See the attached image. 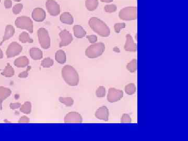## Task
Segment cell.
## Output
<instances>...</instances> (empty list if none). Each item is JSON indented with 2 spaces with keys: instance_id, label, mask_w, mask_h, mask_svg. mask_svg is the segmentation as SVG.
<instances>
[{
  "instance_id": "obj_1",
  "label": "cell",
  "mask_w": 188,
  "mask_h": 141,
  "mask_svg": "<svg viewBox=\"0 0 188 141\" xmlns=\"http://www.w3.org/2000/svg\"><path fill=\"white\" fill-rule=\"evenodd\" d=\"M62 76L67 84L71 86H76L79 84V75L76 70L72 66L66 65L61 71Z\"/></svg>"
},
{
  "instance_id": "obj_2",
  "label": "cell",
  "mask_w": 188,
  "mask_h": 141,
  "mask_svg": "<svg viewBox=\"0 0 188 141\" xmlns=\"http://www.w3.org/2000/svg\"><path fill=\"white\" fill-rule=\"evenodd\" d=\"M89 26L94 32L103 37H107L110 34V30L105 22L96 17L89 19Z\"/></svg>"
},
{
  "instance_id": "obj_3",
  "label": "cell",
  "mask_w": 188,
  "mask_h": 141,
  "mask_svg": "<svg viewBox=\"0 0 188 141\" xmlns=\"http://www.w3.org/2000/svg\"><path fill=\"white\" fill-rule=\"evenodd\" d=\"M105 50V45L103 42L95 43L89 46L85 51V55L91 58L101 56Z\"/></svg>"
},
{
  "instance_id": "obj_4",
  "label": "cell",
  "mask_w": 188,
  "mask_h": 141,
  "mask_svg": "<svg viewBox=\"0 0 188 141\" xmlns=\"http://www.w3.org/2000/svg\"><path fill=\"white\" fill-rule=\"evenodd\" d=\"M15 25L17 28L25 29L30 33H32L34 25L32 20L28 16H22L16 18Z\"/></svg>"
},
{
  "instance_id": "obj_5",
  "label": "cell",
  "mask_w": 188,
  "mask_h": 141,
  "mask_svg": "<svg viewBox=\"0 0 188 141\" xmlns=\"http://www.w3.org/2000/svg\"><path fill=\"white\" fill-rule=\"evenodd\" d=\"M119 17L121 20L125 21L135 20L137 17V9L134 6H128L120 10Z\"/></svg>"
},
{
  "instance_id": "obj_6",
  "label": "cell",
  "mask_w": 188,
  "mask_h": 141,
  "mask_svg": "<svg viewBox=\"0 0 188 141\" xmlns=\"http://www.w3.org/2000/svg\"><path fill=\"white\" fill-rule=\"evenodd\" d=\"M37 35L41 46L44 49L49 48L51 46V39L48 30L45 28H40L37 31Z\"/></svg>"
},
{
  "instance_id": "obj_7",
  "label": "cell",
  "mask_w": 188,
  "mask_h": 141,
  "mask_svg": "<svg viewBox=\"0 0 188 141\" xmlns=\"http://www.w3.org/2000/svg\"><path fill=\"white\" fill-rule=\"evenodd\" d=\"M22 50V47L16 41L12 42L6 50V54L8 58H13L19 55Z\"/></svg>"
},
{
  "instance_id": "obj_8",
  "label": "cell",
  "mask_w": 188,
  "mask_h": 141,
  "mask_svg": "<svg viewBox=\"0 0 188 141\" xmlns=\"http://www.w3.org/2000/svg\"><path fill=\"white\" fill-rule=\"evenodd\" d=\"M124 97L123 91L120 89L110 88L108 90L107 100L110 103H115L120 100Z\"/></svg>"
},
{
  "instance_id": "obj_9",
  "label": "cell",
  "mask_w": 188,
  "mask_h": 141,
  "mask_svg": "<svg viewBox=\"0 0 188 141\" xmlns=\"http://www.w3.org/2000/svg\"><path fill=\"white\" fill-rule=\"evenodd\" d=\"M46 8L52 16H58L60 13V5L55 0H47L46 2Z\"/></svg>"
},
{
  "instance_id": "obj_10",
  "label": "cell",
  "mask_w": 188,
  "mask_h": 141,
  "mask_svg": "<svg viewBox=\"0 0 188 141\" xmlns=\"http://www.w3.org/2000/svg\"><path fill=\"white\" fill-rule=\"evenodd\" d=\"M59 36L61 38V41L59 44L60 47L68 46L72 42L73 40L72 34L66 29L62 30L59 34Z\"/></svg>"
},
{
  "instance_id": "obj_11",
  "label": "cell",
  "mask_w": 188,
  "mask_h": 141,
  "mask_svg": "<svg viewBox=\"0 0 188 141\" xmlns=\"http://www.w3.org/2000/svg\"><path fill=\"white\" fill-rule=\"evenodd\" d=\"M83 121L81 115L76 112H70L64 117V122L67 123H79Z\"/></svg>"
},
{
  "instance_id": "obj_12",
  "label": "cell",
  "mask_w": 188,
  "mask_h": 141,
  "mask_svg": "<svg viewBox=\"0 0 188 141\" xmlns=\"http://www.w3.org/2000/svg\"><path fill=\"white\" fill-rule=\"evenodd\" d=\"M32 18L36 22H43L46 17V13L43 8H37L32 10L31 14Z\"/></svg>"
},
{
  "instance_id": "obj_13",
  "label": "cell",
  "mask_w": 188,
  "mask_h": 141,
  "mask_svg": "<svg viewBox=\"0 0 188 141\" xmlns=\"http://www.w3.org/2000/svg\"><path fill=\"white\" fill-rule=\"evenodd\" d=\"M95 117L96 118L105 121H108L109 118V110L107 107L106 106H102L97 109L95 112Z\"/></svg>"
},
{
  "instance_id": "obj_14",
  "label": "cell",
  "mask_w": 188,
  "mask_h": 141,
  "mask_svg": "<svg viewBox=\"0 0 188 141\" xmlns=\"http://www.w3.org/2000/svg\"><path fill=\"white\" fill-rule=\"evenodd\" d=\"M126 42H125L124 49L127 51L134 52L136 50V45L133 40V39L131 34H127L126 36Z\"/></svg>"
},
{
  "instance_id": "obj_15",
  "label": "cell",
  "mask_w": 188,
  "mask_h": 141,
  "mask_svg": "<svg viewBox=\"0 0 188 141\" xmlns=\"http://www.w3.org/2000/svg\"><path fill=\"white\" fill-rule=\"evenodd\" d=\"M15 28L11 25H8L5 27V34L4 36L3 37L2 42L0 43V45L5 42V41L9 39H10L12 37L14 36L15 34Z\"/></svg>"
},
{
  "instance_id": "obj_16",
  "label": "cell",
  "mask_w": 188,
  "mask_h": 141,
  "mask_svg": "<svg viewBox=\"0 0 188 141\" xmlns=\"http://www.w3.org/2000/svg\"><path fill=\"white\" fill-rule=\"evenodd\" d=\"M12 91L10 89L4 87H0V106L1 108L3 101L10 97Z\"/></svg>"
},
{
  "instance_id": "obj_17",
  "label": "cell",
  "mask_w": 188,
  "mask_h": 141,
  "mask_svg": "<svg viewBox=\"0 0 188 141\" xmlns=\"http://www.w3.org/2000/svg\"><path fill=\"white\" fill-rule=\"evenodd\" d=\"M29 54L34 60H39L43 58V51L38 48H31L29 50Z\"/></svg>"
},
{
  "instance_id": "obj_18",
  "label": "cell",
  "mask_w": 188,
  "mask_h": 141,
  "mask_svg": "<svg viewBox=\"0 0 188 141\" xmlns=\"http://www.w3.org/2000/svg\"><path fill=\"white\" fill-rule=\"evenodd\" d=\"M29 63L28 58L26 56H21L14 61V65L17 68H25Z\"/></svg>"
},
{
  "instance_id": "obj_19",
  "label": "cell",
  "mask_w": 188,
  "mask_h": 141,
  "mask_svg": "<svg viewBox=\"0 0 188 141\" xmlns=\"http://www.w3.org/2000/svg\"><path fill=\"white\" fill-rule=\"evenodd\" d=\"M73 32L75 37L77 38H82L86 36V32L79 25H76L73 27Z\"/></svg>"
},
{
  "instance_id": "obj_20",
  "label": "cell",
  "mask_w": 188,
  "mask_h": 141,
  "mask_svg": "<svg viewBox=\"0 0 188 141\" xmlns=\"http://www.w3.org/2000/svg\"><path fill=\"white\" fill-rule=\"evenodd\" d=\"M60 20L64 24L67 25L73 24L74 18L72 15L69 12H64L60 15Z\"/></svg>"
},
{
  "instance_id": "obj_21",
  "label": "cell",
  "mask_w": 188,
  "mask_h": 141,
  "mask_svg": "<svg viewBox=\"0 0 188 141\" xmlns=\"http://www.w3.org/2000/svg\"><path fill=\"white\" fill-rule=\"evenodd\" d=\"M55 58L59 64H63L67 61V55L64 51L62 50L57 51L55 55Z\"/></svg>"
},
{
  "instance_id": "obj_22",
  "label": "cell",
  "mask_w": 188,
  "mask_h": 141,
  "mask_svg": "<svg viewBox=\"0 0 188 141\" xmlns=\"http://www.w3.org/2000/svg\"><path fill=\"white\" fill-rule=\"evenodd\" d=\"M98 0H86L85 6L87 10L93 11L96 10L98 6Z\"/></svg>"
},
{
  "instance_id": "obj_23",
  "label": "cell",
  "mask_w": 188,
  "mask_h": 141,
  "mask_svg": "<svg viewBox=\"0 0 188 141\" xmlns=\"http://www.w3.org/2000/svg\"><path fill=\"white\" fill-rule=\"evenodd\" d=\"M14 69H13V68L8 63L6 65L4 70H3V72L1 73V74L3 76L6 77L13 76L14 75Z\"/></svg>"
},
{
  "instance_id": "obj_24",
  "label": "cell",
  "mask_w": 188,
  "mask_h": 141,
  "mask_svg": "<svg viewBox=\"0 0 188 141\" xmlns=\"http://www.w3.org/2000/svg\"><path fill=\"white\" fill-rule=\"evenodd\" d=\"M19 40L22 43H32L33 40L30 37L28 32H23L19 36Z\"/></svg>"
},
{
  "instance_id": "obj_25",
  "label": "cell",
  "mask_w": 188,
  "mask_h": 141,
  "mask_svg": "<svg viewBox=\"0 0 188 141\" xmlns=\"http://www.w3.org/2000/svg\"><path fill=\"white\" fill-rule=\"evenodd\" d=\"M20 111L25 114H30L31 111V104L29 101H26L20 107Z\"/></svg>"
},
{
  "instance_id": "obj_26",
  "label": "cell",
  "mask_w": 188,
  "mask_h": 141,
  "mask_svg": "<svg viewBox=\"0 0 188 141\" xmlns=\"http://www.w3.org/2000/svg\"><path fill=\"white\" fill-rule=\"evenodd\" d=\"M59 100L60 103L67 107H71L74 104V100L71 97H61L59 98Z\"/></svg>"
},
{
  "instance_id": "obj_27",
  "label": "cell",
  "mask_w": 188,
  "mask_h": 141,
  "mask_svg": "<svg viewBox=\"0 0 188 141\" xmlns=\"http://www.w3.org/2000/svg\"><path fill=\"white\" fill-rule=\"evenodd\" d=\"M54 64V61L50 58H43L41 63V65L44 68H49L53 66Z\"/></svg>"
},
{
  "instance_id": "obj_28",
  "label": "cell",
  "mask_w": 188,
  "mask_h": 141,
  "mask_svg": "<svg viewBox=\"0 0 188 141\" xmlns=\"http://www.w3.org/2000/svg\"><path fill=\"white\" fill-rule=\"evenodd\" d=\"M124 90H125V93H127V95H133L136 93V86L133 83H130L125 86Z\"/></svg>"
},
{
  "instance_id": "obj_29",
  "label": "cell",
  "mask_w": 188,
  "mask_h": 141,
  "mask_svg": "<svg viewBox=\"0 0 188 141\" xmlns=\"http://www.w3.org/2000/svg\"><path fill=\"white\" fill-rule=\"evenodd\" d=\"M127 69L130 72L134 73L136 70V60L134 59L127 65Z\"/></svg>"
},
{
  "instance_id": "obj_30",
  "label": "cell",
  "mask_w": 188,
  "mask_h": 141,
  "mask_svg": "<svg viewBox=\"0 0 188 141\" xmlns=\"http://www.w3.org/2000/svg\"><path fill=\"white\" fill-rule=\"evenodd\" d=\"M106 88L105 87L103 86H99L96 91V95L97 97L101 98L105 96Z\"/></svg>"
},
{
  "instance_id": "obj_31",
  "label": "cell",
  "mask_w": 188,
  "mask_h": 141,
  "mask_svg": "<svg viewBox=\"0 0 188 141\" xmlns=\"http://www.w3.org/2000/svg\"><path fill=\"white\" fill-rule=\"evenodd\" d=\"M104 10H105L106 12L112 13L115 12L117 10V7L115 4H109L106 5L104 7Z\"/></svg>"
},
{
  "instance_id": "obj_32",
  "label": "cell",
  "mask_w": 188,
  "mask_h": 141,
  "mask_svg": "<svg viewBox=\"0 0 188 141\" xmlns=\"http://www.w3.org/2000/svg\"><path fill=\"white\" fill-rule=\"evenodd\" d=\"M126 26V25L125 23L124 22H121V23H116L114 25V29H115V31L116 33L119 34L121 30L125 28Z\"/></svg>"
},
{
  "instance_id": "obj_33",
  "label": "cell",
  "mask_w": 188,
  "mask_h": 141,
  "mask_svg": "<svg viewBox=\"0 0 188 141\" xmlns=\"http://www.w3.org/2000/svg\"><path fill=\"white\" fill-rule=\"evenodd\" d=\"M23 8V5L21 3H18V4L15 5L14 7L13 8V12L14 13V14H18L22 10Z\"/></svg>"
},
{
  "instance_id": "obj_34",
  "label": "cell",
  "mask_w": 188,
  "mask_h": 141,
  "mask_svg": "<svg viewBox=\"0 0 188 141\" xmlns=\"http://www.w3.org/2000/svg\"><path fill=\"white\" fill-rule=\"evenodd\" d=\"M131 122V118L128 114H124L121 119V123H127Z\"/></svg>"
},
{
  "instance_id": "obj_35",
  "label": "cell",
  "mask_w": 188,
  "mask_h": 141,
  "mask_svg": "<svg viewBox=\"0 0 188 141\" xmlns=\"http://www.w3.org/2000/svg\"><path fill=\"white\" fill-rule=\"evenodd\" d=\"M86 37L87 39L89 40V42L91 44H93L97 42V37L96 35H88Z\"/></svg>"
},
{
  "instance_id": "obj_36",
  "label": "cell",
  "mask_w": 188,
  "mask_h": 141,
  "mask_svg": "<svg viewBox=\"0 0 188 141\" xmlns=\"http://www.w3.org/2000/svg\"><path fill=\"white\" fill-rule=\"evenodd\" d=\"M28 70L29 69H28L27 70H25L24 72L19 73V75H18V77H19L20 79H25V78H27V77H28Z\"/></svg>"
},
{
  "instance_id": "obj_37",
  "label": "cell",
  "mask_w": 188,
  "mask_h": 141,
  "mask_svg": "<svg viewBox=\"0 0 188 141\" xmlns=\"http://www.w3.org/2000/svg\"><path fill=\"white\" fill-rule=\"evenodd\" d=\"M30 122V120L27 116H22L18 120V122L20 123H29Z\"/></svg>"
},
{
  "instance_id": "obj_38",
  "label": "cell",
  "mask_w": 188,
  "mask_h": 141,
  "mask_svg": "<svg viewBox=\"0 0 188 141\" xmlns=\"http://www.w3.org/2000/svg\"><path fill=\"white\" fill-rule=\"evenodd\" d=\"M21 106L22 105H21V104H20V103H11L10 105V109H12V110H15V109L20 108Z\"/></svg>"
},
{
  "instance_id": "obj_39",
  "label": "cell",
  "mask_w": 188,
  "mask_h": 141,
  "mask_svg": "<svg viewBox=\"0 0 188 141\" xmlns=\"http://www.w3.org/2000/svg\"><path fill=\"white\" fill-rule=\"evenodd\" d=\"M4 5L6 8H10L12 6V2L11 0H5Z\"/></svg>"
},
{
  "instance_id": "obj_40",
  "label": "cell",
  "mask_w": 188,
  "mask_h": 141,
  "mask_svg": "<svg viewBox=\"0 0 188 141\" xmlns=\"http://www.w3.org/2000/svg\"><path fill=\"white\" fill-rule=\"evenodd\" d=\"M100 1L102 2H105V3H111L113 2V0H100Z\"/></svg>"
},
{
  "instance_id": "obj_41",
  "label": "cell",
  "mask_w": 188,
  "mask_h": 141,
  "mask_svg": "<svg viewBox=\"0 0 188 141\" xmlns=\"http://www.w3.org/2000/svg\"><path fill=\"white\" fill-rule=\"evenodd\" d=\"M3 52L2 51V49L0 48V59L3 58Z\"/></svg>"
},
{
  "instance_id": "obj_42",
  "label": "cell",
  "mask_w": 188,
  "mask_h": 141,
  "mask_svg": "<svg viewBox=\"0 0 188 141\" xmlns=\"http://www.w3.org/2000/svg\"><path fill=\"white\" fill-rule=\"evenodd\" d=\"M13 1H14L15 2H19L21 0H13Z\"/></svg>"
},
{
  "instance_id": "obj_43",
  "label": "cell",
  "mask_w": 188,
  "mask_h": 141,
  "mask_svg": "<svg viewBox=\"0 0 188 141\" xmlns=\"http://www.w3.org/2000/svg\"><path fill=\"white\" fill-rule=\"evenodd\" d=\"M1 0H0V2H1Z\"/></svg>"
}]
</instances>
